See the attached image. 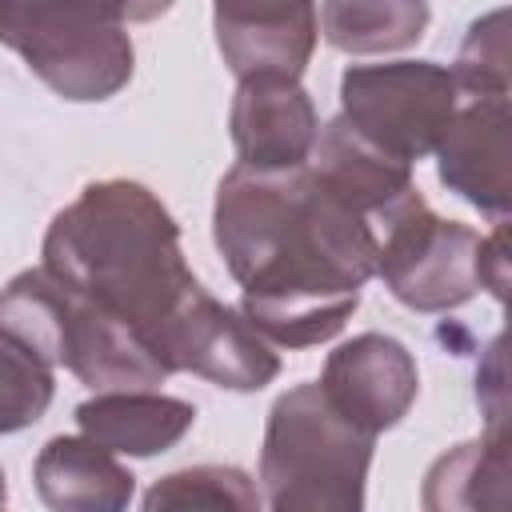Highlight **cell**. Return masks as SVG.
Here are the masks:
<instances>
[{"label": "cell", "instance_id": "cell-8", "mask_svg": "<svg viewBox=\"0 0 512 512\" xmlns=\"http://www.w3.org/2000/svg\"><path fill=\"white\" fill-rule=\"evenodd\" d=\"M316 384L352 428L380 436L408 416L420 392V372L412 352L396 336L360 332L328 352L324 376Z\"/></svg>", "mask_w": 512, "mask_h": 512}, {"label": "cell", "instance_id": "cell-10", "mask_svg": "<svg viewBox=\"0 0 512 512\" xmlns=\"http://www.w3.org/2000/svg\"><path fill=\"white\" fill-rule=\"evenodd\" d=\"M228 128H232L240 168L288 172V168L308 164L320 120H316V104L300 88V80L256 76V80L236 84Z\"/></svg>", "mask_w": 512, "mask_h": 512}, {"label": "cell", "instance_id": "cell-3", "mask_svg": "<svg viewBox=\"0 0 512 512\" xmlns=\"http://www.w3.org/2000/svg\"><path fill=\"white\" fill-rule=\"evenodd\" d=\"M376 436L352 428L320 392L316 380L276 396L260 480L268 512H364V480Z\"/></svg>", "mask_w": 512, "mask_h": 512}, {"label": "cell", "instance_id": "cell-17", "mask_svg": "<svg viewBox=\"0 0 512 512\" xmlns=\"http://www.w3.org/2000/svg\"><path fill=\"white\" fill-rule=\"evenodd\" d=\"M316 28L340 52H396L424 36L428 4L420 0H384V4H352L332 0L316 8Z\"/></svg>", "mask_w": 512, "mask_h": 512}, {"label": "cell", "instance_id": "cell-4", "mask_svg": "<svg viewBox=\"0 0 512 512\" xmlns=\"http://www.w3.org/2000/svg\"><path fill=\"white\" fill-rule=\"evenodd\" d=\"M0 332L48 368L60 364L100 392L156 388L172 376L140 336L108 320L44 268H28L0 288Z\"/></svg>", "mask_w": 512, "mask_h": 512}, {"label": "cell", "instance_id": "cell-20", "mask_svg": "<svg viewBox=\"0 0 512 512\" xmlns=\"http://www.w3.org/2000/svg\"><path fill=\"white\" fill-rule=\"evenodd\" d=\"M456 88L472 96H508V8H496L488 16H480L460 52H456V68H448Z\"/></svg>", "mask_w": 512, "mask_h": 512}, {"label": "cell", "instance_id": "cell-19", "mask_svg": "<svg viewBox=\"0 0 512 512\" xmlns=\"http://www.w3.org/2000/svg\"><path fill=\"white\" fill-rule=\"evenodd\" d=\"M52 368L0 332V436L36 424L52 404Z\"/></svg>", "mask_w": 512, "mask_h": 512}, {"label": "cell", "instance_id": "cell-5", "mask_svg": "<svg viewBox=\"0 0 512 512\" xmlns=\"http://www.w3.org/2000/svg\"><path fill=\"white\" fill-rule=\"evenodd\" d=\"M132 8L124 4H0V44L64 100H108L132 80Z\"/></svg>", "mask_w": 512, "mask_h": 512}, {"label": "cell", "instance_id": "cell-16", "mask_svg": "<svg viewBox=\"0 0 512 512\" xmlns=\"http://www.w3.org/2000/svg\"><path fill=\"white\" fill-rule=\"evenodd\" d=\"M424 512H504L508 508V432H484L432 460L420 484Z\"/></svg>", "mask_w": 512, "mask_h": 512}, {"label": "cell", "instance_id": "cell-23", "mask_svg": "<svg viewBox=\"0 0 512 512\" xmlns=\"http://www.w3.org/2000/svg\"><path fill=\"white\" fill-rule=\"evenodd\" d=\"M4 500H8V484H4V468H0V512H4Z\"/></svg>", "mask_w": 512, "mask_h": 512}, {"label": "cell", "instance_id": "cell-12", "mask_svg": "<svg viewBox=\"0 0 512 512\" xmlns=\"http://www.w3.org/2000/svg\"><path fill=\"white\" fill-rule=\"evenodd\" d=\"M212 28L236 80H300L320 36L312 4H216Z\"/></svg>", "mask_w": 512, "mask_h": 512}, {"label": "cell", "instance_id": "cell-11", "mask_svg": "<svg viewBox=\"0 0 512 512\" xmlns=\"http://www.w3.org/2000/svg\"><path fill=\"white\" fill-rule=\"evenodd\" d=\"M508 96H472L456 108L444 140L436 144V168L448 192L492 216L496 224L508 216L512 184H508Z\"/></svg>", "mask_w": 512, "mask_h": 512}, {"label": "cell", "instance_id": "cell-13", "mask_svg": "<svg viewBox=\"0 0 512 512\" xmlns=\"http://www.w3.org/2000/svg\"><path fill=\"white\" fill-rule=\"evenodd\" d=\"M308 168L344 200L352 204L364 220H372V228L380 232V224L388 220V212L396 204H404L416 184H412V168L384 156L380 148H372L364 136H356L340 116L328 120L316 132Z\"/></svg>", "mask_w": 512, "mask_h": 512}, {"label": "cell", "instance_id": "cell-18", "mask_svg": "<svg viewBox=\"0 0 512 512\" xmlns=\"http://www.w3.org/2000/svg\"><path fill=\"white\" fill-rule=\"evenodd\" d=\"M140 512H264L256 480L236 464H192L160 476Z\"/></svg>", "mask_w": 512, "mask_h": 512}, {"label": "cell", "instance_id": "cell-22", "mask_svg": "<svg viewBox=\"0 0 512 512\" xmlns=\"http://www.w3.org/2000/svg\"><path fill=\"white\" fill-rule=\"evenodd\" d=\"M480 288L500 304L508 300V224L500 220L492 236H480Z\"/></svg>", "mask_w": 512, "mask_h": 512}, {"label": "cell", "instance_id": "cell-7", "mask_svg": "<svg viewBox=\"0 0 512 512\" xmlns=\"http://www.w3.org/2000/svg\"><path fill=\"white\" fill-rule=\"evenodd\" d=\"M376 276L412 312H448L480 292V232L436 216L420 188L376 232Z\"/></svg>", "mask_w": 512, "mask_h": 512}, {"label": "cell", "instance_id": "cell-15", "mask_svg": "<svg viewBox=\"0 0 512 512\" xmlns=\"http://www.w3.org/2000/svg\"><path fill=\"white\" fill-rule=\"evenodd\" d=\"M196 424V404L180 396H164L152 388H116L96 392L92 400L76 404V428L116 452V456H156L168 452L184 432Z\"/></svg>", "mask_w": 512, "mask_h": 512}, {"label": "cell", "instance_id": "cell-2", "mask_svg": "<svg viewBox=\"0 0 512 512\" xmlns=\"http://www.w3.org/2000/svg\"><path fill=\"white\" fill-rule=\"evenodd\" d=\"M40 256L48 276L140 336L168 368V336L204 288L184 260L180 224L152 188L136 180L88 184L52 216Z\"/></svg>", "mask_w": 512, "mask_h": 512}, {"label": "cell", "instance_id": "cell-21", "mask_svg": "<svg viewBox=\"0 0 512 512\" xmlns=\"http://www.w3.org/2000/svg\"><path fill=\"white\" fill-rule=\"evenodd\" d=\"M476 396L488 412V432H508L504 428V412H508V388H504V336L492 340L488 360L476 372Z\"/></svg>", "mask_w": 512, "mask_h": 512}, {"label": "cell", "instance_id": "cell-14", "mask_svg": "<svg viewBox=\"0 0 512 512\" xmlns=\"http://www.w3.org/2000/svg\"><path fill=\"white\" fill-rule=\"evenodd\" d=\"M32 480L52 512H128L136 496V476L88 436H52L32 464Z\"/></svg>", "mask_w": 512, "mask_h": 512}, {"label": "cell", "instance_id": "cell-1", "mask_svg": "<svg viewBox=\"0 0 512 512\" xmlns=\"http://www.w3.org/2000/svg\"><path fill=\"white\" fill-rule=\"evenodd\" d=\"M212 240L244 288L240 316L276 348L332 340L376 276V228L308 164L224 172Z\"/></svg>", "mask_w": 512, "mask_h": 512}, {"label": "cell", "instance_id": "cell-9", "mask_svg": "<svg viewBox=\"0 0 512 512\" xmlns=\"http://www.w3.org/2000/svg\"><path fill=\"white\" fill-rule=\"evenodd\" d=\"M168 368L196 372L232 392H260L280 376V356L236 308L200 292L168 336Z\"/></svg>", "mask_w": 512, "mask_h": 512}, {"label": "cell", "instance_id": "cell-6", "mask_svg": "<svg viewBox=\"0 0 512 512\" xmlns=\"http://www.w3.org/2000/svg\"><path fill=\"white\" fill-rule=\"evenodd\" d=\"M456 108L460 88L452 72L432 60L352 64L340 76V120L408 168L436 152Z\"/></svg>", "mask_w": 512, "mask_h": 512}]
</instances>
